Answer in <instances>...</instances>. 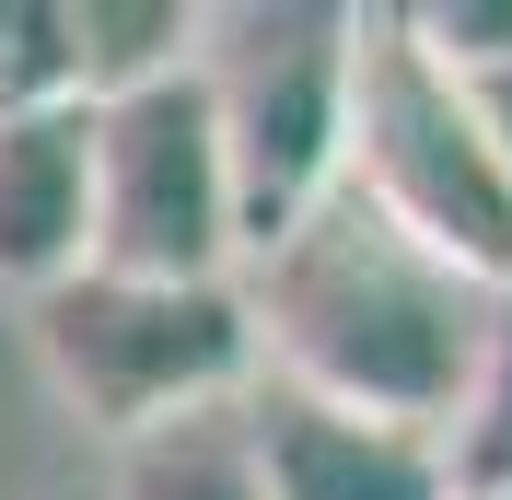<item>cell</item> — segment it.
Wrapping results in <instances>:
<instances>
[{"instance_id":"6da1fadb","label":"cell","mask_w":512,"mask_h":500,"mask_svg":"<svg viewBox=\"0 0 512 500\" xmlns=\"http://www.w3.org/2000/svg\"><path fill=\"white\" fill-rule=\"evenodd\" d=\"M233 303H245V349L268 384L431 431V442H443L489 338V291L454 280L443 256H419L350 187H326L280 245H256L233 268Z\"/></svg>"},{"instance_id":"7a4b0ae2","label":"cell","mask_w":512,"mask_h":500,"mask_svg":"<svg viewBox=\"0 0 512 500\" xmlns=\"http://www.w3.org/2000/svg\"><path fill=\"white\" fill-rule=\"evenodd\" d=\"M338 187L373 221H396L419 256H443L454 280L512 291V187L489 163L466 82L408 47L396 12H350V82H338Z\"/></svg>"},{"instance_id":"3957f363","label":"cell","mask_w":512,"mask_h":500,"mask_svg":"<svg viewBox=\"0 0 512 500\" xmlns=\"http://www.w3.org/2000/svg\"><path fill=\"white\" fill-rule=\"evenodd\" d=\"M338 82H350V12L326 0L198 12V94H210V140L233 187V268L338 187Z\"/></svg>"},{"instance_id":"277c9868","label":"cell","mask_w":512,"mask_h":500,"mask_svg":"<svg viewBox=\"0 0 512 500\" xmlns=\"http://www.w3.org/2000/svg\"><path fill=\"white\" fill-rule=\"evenodd\" d=\"M35 361L82 407V431H105V442H140L187 407H222L256 373L233 280L163 291V280H105V268L35 291Z\"/></svg>"},{"instance_id":"5b68a950","label":"cell","mask_w":512,"mask_h":500,"mask_svg":"<svg viewBox=\"0 0 512 500\" xmlns=\"http://www.w3.org/2000/svg\"><path fill=\"white\" fill-rule=\"evenodd\" d=\"M94 268L105 280H163V291L233 280V187H222L198 59L175 82L94 105Z\"/></svg>"},{"instance_id":"8992f818","label":"cell","mask_w":512,"mask_h":500,"mask_svg":"<svg viewBox=\"0 0 512 500\" xmlns=\"http://www.w3.org/2000/svg\"><path fill=\"white\" fill-rule=\"evenodd\" d=\"M245 466H256V500H443L431 431L291 396L268 373H245Z\"/></svg>"},{"instance_id":"52a82bcc","label":"cell","mask_w":512,"mask_h":500,"mask_svg":"<svg viewBox=\"0 0 512 500\" xmlns=\"http://www.w3.org/2000/svg\"><path fill=\"white\" fill-rule=\"evenodd\" d=\"M94 268V105L0 117V291H59Z\"/></svg>"},{"instance_id":"ba28073f","label":"cell","mask_w":512,"mask_h":500,"mask_svg":"<svg viewBox=\"0 0 512 500\" xmlns=\"http://www.w3.org/2000/svg\"><path fill=\"white\" fill-rule=\"evenodd\" d=\"M70 12V94L117 105L198 59V0H59Z\"/></svg>"},{"instance_id":"9c48e42d","label":"cell","mask_w":512,"mask_h":500,"mask_svg":"<svg viewBox=\"0 0 512 500\" xmlns=\"http://www.w3.org/2000/svg\"><path fill=\"white\" fill-rule=\"evenodd\" d=\"M117 500H256V466H245V384H233L222 407H187V419L117 442Z\"/></svg>"},{"instance_id":"30bf717a","label":"cell","mask_w":512,"mask_h":500,"mask_svg":"<svg viewBox=\"0 0 512 500\" xmlns=\"http://www.w3.org/2000/svg\"><path fill=\"white\" fill-rule=\"evenodd\" d=\"M501 477H512V291H489L478 373L443 419V489H501Z\"/></svg>"},{"instance_id":"8fae6325","label":"cell","mask_w":512,"mask_h":500,"mask_svg":"<svg viewBox=\"0 0 512 500\" xmlns=\"http://www.w3.org/2000/svg\"><path fill=\"white\" fill-rule=\"evenodd\" d=\"M35 105H82L70 94V12L0 0V117H35Z\"/></svg>"},{"instance_id":"7c38bea8","label":"cell","mask_w":512,"mask_h":500,"mask_svg":"<svg viewBox=\"0 0 512 500\" xmlns=\"http://www.w3.org/2000/svg\"><path fill=\"white\" fill-rule=\"evenodd\" d=\"M466 117H478L489 163H501V187H512V70H489V82H466Z\"/></svg>"},{"instance_id":"4fadbf2b","label":"cell","mask_w":512,"mask_h":500,"mask_svg":"<svg viewBox=\"0 0 512 500\" xmlns=\"http://www.w3.org/2000/svg\"><path fill=\"white\" fill-rule=\"evenodd\" d=\"M443 500H512V477H501V489H443Z\"/></svg>"}]
</instances>
